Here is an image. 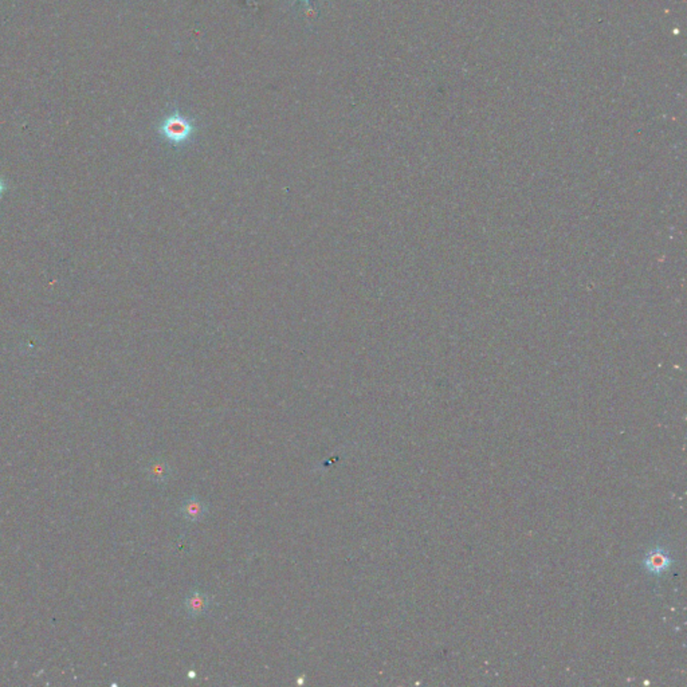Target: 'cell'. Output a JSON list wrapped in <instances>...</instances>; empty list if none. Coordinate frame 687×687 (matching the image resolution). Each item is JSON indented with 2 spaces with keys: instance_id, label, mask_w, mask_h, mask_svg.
<instances>
[{
  "instance_id": "6da1fadb",
  "label": "cell",
  "mask_w": 687,
  "mask_h": 687,
  "mask_svg": "<svg viewBox=\"0 0 687 687\" xmlns=\"http://www.w3.org/2000/svg\"><path fill=\"white\" fill-rule=\"evenodd\" d=\"M159 136L171 147L180 148L189 144L198 133V122L187 117L178 108L167 115L157 125Z\"/></svg>"
},
{
  "instance_id": "7a4b0ae2",
  "label": "cell",
  "mask_w": 687,
  "mask_h": 687,
  "mask_svg": "<svg viewBox=\"0 0 687 687\" xmlns=\"http://www.w3.org/2000/svg\"><path fill=\"white\" fill-rule=\"evenodd\" d=\"M212 598L207 594L194 590L188 594V596L184 601V608L188 616L191 618H199L206 615L211 608Z\"/></svg>"
},
{
  "instance_id": "3957f363",
  "label": "cell",
  "mask_w": 687,
  "mask_h": 687,
  "mask_svg": "<svg viewBox=\"0 0 687 687\" xmlns=\"http://www.w3.org/2000/svg\"><path fill=\"white\" fill-rule=\"evenodd\" d=\"M179 511L181 517L185 521H188V522H198V521H202L206 517V514L209 511V506L202 500H199L198 497L192 496V497H189L188 500H185L181 504Z\"/></svg>"
},
{
  "instance_id": "277c9868",
  "label": "cell",
  "mask_w": 687,
  "mask_h": 687,
  "mask_svg": "<svg viewBox=\"0 0 687 687\" xmlns=\"http://www.w3.org/2000/svg\"><path fill=\"white\" fill-rule=\"evenodd\" d=\"M668 564H670V559L662 550H653L646 557V567L649 568V570L653 573L663 572L664 569L668 568Z\"/></svg>"
},
{
  "instance_id": "5b68a950",
  "label": "cell",
  "mask_w": 687,
  "mask_h": 687,
  "mask_svg": "<svg viewBox=\"0 0 687 687\" xmlns=\"http://www.w3.org/2000/svg\"><path fill=\"white\" fill-rule=\"evenodd\" d=\"M148 471H150V478L157 483H165L171 476V469H170L168 463H165L164 461L153 462L150 465Z\"/></svg>"
},
{
  "instance_id": "8992f818",
  "label": "cell",
  "mask_w": 687,
  "mask_h": 687,
  "mask_svg": "<svg viewBox=\"0 0 687 687\" xmlns=\"http://www.w3.org/2000/svg\"><path fill=\"white\" fill-rule=\"evenodd\" d=\"M292 1H293V4H297V3H299V4L305 5V7H306V10H307V15H309V18H310V14H312V12H313V15L316 16L314 8L312 7V3H313V1H316V0H292Z\"/></svg>"
},
{
  "instance_id": "52a82bcc",
  "label": "cell",
  "mask_w": 687,
  "mask_h": 687,
  "mask_svg": "<svg viewBox=\"0 0 687 687\" xmlns=\"http://www.w3.org/2000/svg\"><path fill=\"white\" fill-rule=\"evenodd\" d=\"M8 191V183L0 176V198Z\"/></svg>"
}]
</instances>
